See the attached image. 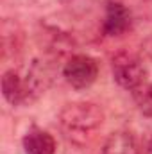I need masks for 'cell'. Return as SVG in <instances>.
Masks as SVG:
<instances>
[{
	"mask_svg": "<svg viewBox=\"0 0 152 154\" xmlns=\"http://www.w3.org/2000/svg\"><path fill=\"white\" fill-rule=\"evenodd\" d=\"M23 151L25 154H54L56 142L50 133L34 127L23 138Z\"/></svg>",
	"mask_w": 152,
	"mask_h": 154,
	"instance_id": "cell-6",
	"label": "cell"
},
{
	"mask_svg": "<svg viewBox=\"0 0 152 154\" xmlns=\"http://www.w3.org/2000/svg\"><path fill=\"white\" fill-rule=\"evenodd\" d=\"M102 154H140V143L132 133H113L102 147Z\"/></svg>",
	"mask_w": 152,
	"mask_h": 154,
	"instance_id": "cell-5",
	"label": "cell"
},
{
	"mask_svg": "<svg viewBox=\"0 0 152 154\" xmlns=\"http://www.w3.org/2000/svg\"><path fill=\"white\" fill-rule=\"evenodd\" d=\"M27 88H25V82L20 79V75L14 72V70H9L5 72L2 77V93L5 97V100L9 104H20L25 97H27Z\"/></svg>",
	"mask_w": 152,
	"mask_h": 154,
	"instance_id": "cell-7",
	"label": "cell"
},
{
	"mask_svg": "<svg viewBox=\"0 0 152 154\" xmlns=\"http://www.w3.org/2000/svg\"><path fill=\"white\" fill-rule=\"evenodd\" d=\"M149 151H150V154H152V140H150V145H149Z\"/></svg>",
	"mask_w": 152,
	"mask_h": 154,
	"instance_id": "cell-9",
	"label": "cell"
},
{
	"mask_svg": "<svg viewBox=\"0 0 152 154\" xmlns=\"http://www.w3.org/2000/svg\"><path fill=\"white\" fill-rule=\"evenodd\" d=\"M63 75L68 81V84H72L77 90H82L95 82L99 75V65L93 57L79 54L68 59V63L63 68Z\"/></svg>",
	"mask_w": 152,
	"mask_h": 154,
	"instance_id": "cell-3",
	"label": "cell"
},
{
	"mask_svg": "<svg viewBox=\"0 0 152 154\" xmlns=\"http://www.w3.org/2000/svg\"><path fill=\"white\" fill-rule=\"evenodd\" d=\"M131 27V13L120 2H109L106 5L104 18V34L106 36H120Z\"/></svg>",
	"mask_w": 152,
	"mask_h": 154,
	"instance_id": "cell-4",
	"label": "cell"
},
{
	"mask_svg": "<svg viewBox=\"0 0 152 154\" xmlns=\"http://www.w3.org/2000/svg\"><path fill=\"white\" fill-rule=\"evenodd\" d=\"M132 91V99L140 109V113L145 116H152V82L145 81L143 84L136 86Z\"/></svg>",
	"mask_w": 152,
	"mask_h": 154,
	"instance_id": "cell-8",
	"label": "cell"
},
{
	"mask_svg": "<svg viewBox=\"0 0 152 154\" xmlns=\"http://www.w3.org/2000/svg\"><path fill=\"white\" fill-rule=\"evenodd\" d=\"M145 75H147L145 66L134 56L120 54L113 59V77L122 88L134 90L136 86H140L147 81Z\"/></svg>",
	"mask_w": 152,
	"mask_h": 154,
	"instance_id": "cell-2",
	"label": "cell"
},
{
	"mask_svg": "<svg viewBox=\"0 0 152 154\" xmlns=\"http://www.w3.org/2000/svg\"><path fill=\"white\" fill-rule=\"evenodd\" d=\"M104 113L99 106L91 102H74L65 106L61 111V122L68 129H79V131H88L95 129L102 124Z\"/></svg>",
	"mask_w": 152,
	"mask_h": 154,
	"instance_id": "cell-1",
	"label": "cell"
}]
</instances>
